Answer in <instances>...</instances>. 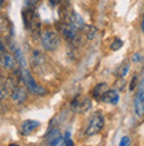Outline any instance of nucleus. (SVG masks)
<instances>
[{
	"mask_svg": "<svg viewBox=\"0 0 144 146\" xmlns=\"http://www.w3.org/2000/svg\"><path fill=\"white\" fill-rule=\"evenodd\" d=\"M86 28V36L88 40H94L95 37L97 36V28L94 27V25H87Z\"/></svg>",
	"mask_w": 144,
	"mask_h": 146,
	"instance_id": "4468645a",
	"label": "nucleus"
},
{
	"mask_svg": "<svg viewBox=\"0 0 144 146\" xmlns=\"http://www.w3.org/2000/svg\"><path fill=\"white\" fill-rule=\"evenodd\" d=\"M91 108V100L88 97L76 96L71 101V110L74 113H86Z\"/></svg>",
	"mask_w": 144,
	"mask_h": 146,
	"instance_id": "39448f33",
	"label": "nucleus"
},
{
	"mask_svg": "<svg viewBox=\"0 0 144 146\" xmlns=\"http://www.w3.org/2000/svg\"><path fill=\"white\" fill-rule=\"evenodd\" d=\"M9 97H11V100H12L13 104L21 105L27 101V92H25L21 86H15V88L11 90Z\"/></svg>",
	"mask_w": 144,
	"mask_h": 146,
	"instance_id": "0eeeda50",
	"label": "nucleus"
},
{
	"mask_svg": "<svg viewBox=\"0 0 144 146\" xmlns=\"http://www.w3.org/2000/svg\"><path fill=\"white\" fill-rule=\"evenodd\" d=\"M16 62H17L16 61V58L13 57L11 53L5 52V50L0 54V64H1L4 68H7V69H15Z\"/></svg>",
	"mask_w": 144,
	"mask_h": 146,
	"instance_id": "9d476101",
	"label": "nucleus"
},
{
	"mask_svg": "<svg viewBox=\"0 0 144 146\" xmlns=\"http://www.w3.org/2000/svg\"><path fill=\"white\" fill-rule=\"evenodd\" d=\"M137 80H139V77L135 74V76L132 77L131 82H129V90H135V88H136V85H137Z\"/></svg>",
	"mask_w": 144,
	"mask_h": 146,
	"instance_id": "f3484780",
	"label": "nucleus"
},
{
	"mask_svg": "<svg viewBox=\"0 0 144 146\" xmlns=\"http://www.w3.org/2000/svg\"><path fill=\"white\" fill-rule=\"evenodd\" d=\"M103 126H104V117H103V114H101V113H95V114L91 117L88 125H87L86 134L87 135L97 134V133L103 129Z\"/></svg>",
	"mask_w": 144,
	"mask_h": 146,
	"instance_id": "20e7f679",
	"label": "nucleus"
},
{
	"mask_svg": "<svg viewBox=\"0 0 144 146\" xmlns=\"http://www.w3.org/2000/svg\"><path fill=\"white\" fill-rule=\"evenodd\" d=\"M141 60V56H140V53H135L133 54V57H132V61H135V62H139Z\"/></svg>",
	"mask_w": 144,
	"mask_h": 146,
	"instance_id": "412c9836",
	"label": "nucleus"
},
{
	"mask_svg": "<svg viewBox=\"0 0 144 146\" xmlns=\"http://www.w3.org/2000/svg\"><path fill=\"white\" fill-rule=\"evenodd\" d=\"M123 46V41H121L120 38H115L112 41V44H111V49L112 50H119Z\"/></svg>",
	"mask_w": 144,
	"mask_h": 146,
	"instance_id": "dca6fc26",
	"label": "nucleus"
},
{
	"mask_svg": "<svg viewBox=\"0 0 144 146\" xmlns=\"http://www.w3.org/2000/svg\"><path fill=\"white\" fill-rule=\"evenodd\" d=\"M62 139H63V137H62V134H60V130H59L58 127L50 126V130H48V133H47L48 146H56Z\"/></svg>",
	"mask_w": 144,
	"mask_h": 146,
	"instance_id": "6e6552de",
	"label": "nucleus"
},
{
	"mask_svg": "<svg viewBox=\"0 0 144 146\" xmlns=\"http://www.w3.org/2000/svg\"><path fill=\"white\" fill-rule=\"evenodd\" d=\"M11 90H12V88L9 86V84H8L7 81H5L4 84H0V102H1L5 97H8V94H11Z\"/></svg>",
	"mask_w": 144,
	"mask_h": 146,
	"instance_id": "ddd939ff",
	"label": "nucleus"
},
{
	"mask_svg": "<svg viewBox=\"0 0 144 146\" xmlns=\"http://www.w3.org/2000/svg\"><path fill=\"white\" fill-rule=\"evenodd\" d=\"M101 100L104 101L105 104L116 105L117 102H119V100H120V97H119V93H117V90H115V89H108V90H107V92L103 94Z\"/></svg>",
	"mask_w": 144,
	"mask_h": 146,
	"instance_id": "9b49d317",
	"label": "nucleus"
},
{
	"mask_svg": "<svg viewBox=\"0 0 144 146\" xmlns=\"http://www.w3.org/2000/svg\"><path fill=\"white\" fill-rule=\"evenodd\" d=\"M8 146H20V145H19V143H9Z\"/></svg>",
	"mask_w": 144,
	"mask_h": 146,
	"instance_id": "b1692460",
	"label": "nucleus"
},
{
	"mask_svg": "<svg viewBox=\"0 0 144 146\" xmlns=\"http://www.w3.org/2000/svg\"><path fill=\"white\" fill-rule=\"evenodd\" d=\"M4 50H5L4 49V44H3V41H1V38H0V54L3 53Z\"/></svg>",
	"mask_w": 144,
	"mask_h": 146,
	"instance_id": "4be33fe9",
	"label": "nucleus"
},
{
	"mask_svg": "<svg viewBox=\"0 0 144 146\" xmlns=\"http://www.w3.org/2000/svg\"><path fill=\"white\" fill-rule=\"evenodd\" d=\"M141 31L144 32V17H143V21H141Z\"/></svg>",
	"mask_w": 144,
	"mask_h": 146,
	"instance_id": "5701e85b",
	"label": "nucleus"
},
{
	"mask_svg": "<svg viewBox=\"0 0 144 146\" xmlns=\"http://www.w3.org/2000/svg\"><path fill=\"white\" fill-rule=\"evenodd\" d=\"M128 70H129V64L128 62H123V64L119 66V69L116 70V76L120 77V78H123L124 76H127Z\"/></svg>",
	"mask_w": 144,
	"mask_h": 146,
	"instance_id": "2eb2a0df",
	"label": "nucleus"
},
{
	"mask_svg": "<svg viewBox=\"0 0 144 146\" xmlns=\"http://www.w3.org/2000/svg\"><path fill=\"white\" fill-rule=\"evenodd\" d=\"M40 126V122L39 121H33V119H27V121H24L21 123V126H20V133L23 135H28L33 133V131Z\"/></svg>",
	"mask_w": 144,
	"mask_h": 146,
	"instance_id": "1a4fd4ad",
	"label": "nucleus"
},
{
	"mask_svg": "<svg viewBox=\"0 0 144 146\" xmlns=\"http://www.w3.org/2000/svg\"><path fill=\"white\" fill-rule=\"evenodd\" d=\"M40 42H42V46L43 49L48 50V52H54L55 49L59 48V44H60V38H59L58 33L54 31H44L40 36Z\"/></svg>",
	"mask_w": 144,
	"mask_h": 146,
	"instance_id": "f03ea898",
	"label": "nucleus"
},
{
	"mask_svg": "<svg viewBox=\"0 0 144 146\" xmlns=\"http://www.w3.org/2000/svg\"><path fill=\"white\" fill-rule=\"evenodd\" d=\"M64 142H66V146H74V141L71 139L70 133H66V139H64Z\"/></svg>",
	"mask_w": 144,
	"mask_h": 146,
	"instance_id": "6ab92c4d",
	"label": "nucleus"
},
{
	"mask_svg": "<svg viewBox=\"0 0 144 146\" xmlns=\"http://www.w3.org/2000/svg\"><path fill=\"white\" fill-rule=\"evenodd\" d=\"M133 110H135V114L139 118L144 117V69H143L141 80L139 82V89H137L136 97L133 100Z\"/></svg>",
	"mask_w": 144,
	"mask_h": 146,
	"instance_id": "7ed1b4c3",
	"label": "nucleus"
},
{
	"mask_svg": "<svg viewBox=\"0 0 144 146\" xmlns=\"http://www.w3.org/2000/svg\"><path fill=\"white\" fill-rule=\"evenodd\" d=\"M38 3H39V0H25V4L28 8H35Z\"/></svg>",
	"mask_w": 144,
	"mask_h": 146,
	"instance_id": "a211bd4d",
	"label": "nucleus"
},
{
	"mask_svg": "<svg viewBox=\"0 0 144 146\" xmlns=\"http://www.w3.org/2000/svg\"><path fill=\"white\" fill-rule=\"evenodd\" d=\"M59 29H60V33H62V36L64 37V40L67 42L75 44L78 41V31L75 28H72L71 25H68L67 23L62 21V24L59 25Z\"/></svg>",
	"mask_w": 144,
	"mask_h": 146,
	"instance_id": "423d86ee",
	"label": "nucleus"
},
{
	"mask_svg": "<svg viewBox=\"0 0 144 146\" xmlns=\"http://www.w3.org/2000/svg\"><path fill=\"white\" fill-rule=\"evenodd\" d=\"M119 146H129V138L128 137H123L120 141V143H119Z\"/></svg>",
	"mask_w": 144,
	"mask_h": 146,
	"instance_id": "aec40b11",
	"label": "nucleus"
},
{
	"mask_svg": "<svg viewBox=\"0 0 144 146\" xmlns=\"http://www.w3.org/2000/svg\"><path fill=\"white\" fill-rule=\"evenodd\" d=\"M21 77H23V84L27 86V89L31 93H33L36 96H44L47 93V90L43 86L36 84V81L33 80V77H32V74L29 73V70L27 68H21Z\"/></svg>",
	"mask_w": 144,
	"mask_h": 146,
	"instance_id": "f257e3e1",
	"label": "nucleus"
},
{
	"mask_svg": "<svg viewBox=\"0 0 144 146\" xmlns=\"http://www.w3.org/2000/svg\"><path fill=\"white\" fill-rule=\"evenodd\" d=\"M107 86H108V85L105 84V82H100V84H97L96 86L92 89V96H94L96 100H101L103 94L108 90V88H107Z\"/></svg>",
	"mask_w": 144,
	"mask_h": 146,
	"instance_id": "f8f14e48",
	"label": "nucleus"
}]
</instances>
